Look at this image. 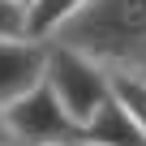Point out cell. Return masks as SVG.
I'll return each mask as SVG.
<instances>
[{
	"mask_svg": "<svg viewBox=\"0 0 146 146\" xmlns=\"http://www.w3.org/2000/svg\"><path fill=\"white\" fill-rule=\"evenodd\" d=\"M56 43L90 56L108 73L146 78V0H90Z\"/></svg>",
	"mask_w": 146,
	"mask_h": 146,
	"instance_id": "6da1fadb",
	"label": "cell"
},
{
	"mask_svg": "<svg viewBox=\"0 0 146 146\" xmlns=\"http://www.w3.org/2000/svg\"><path fill=\"white\" fill-rule=\"evenodd\" d=\"M47 86L56 90V99L69 108V116L86 125L116 90H112V73L103 64H95L90 56L73 52L64 43H47Z\"/></svg>",
	"mask_w": 146,
	"mask_h": 146,
	"instance_id": "7a4b0ae2",
	"label": "cell"
},
{
	"mask_svg": "<svg viewBox=\"0 0 146 146\" xmlns=\"http://www.w3.org/2000/svg\"><path fill=\"white\" fill-rule=\"evenodd\" d=\"M5 120L17 146H82V125L69 116V108L56 99L47 82L13 108H5Z\"/></svg>",
	"mask_w": 146,
	"mask_h": 146,
	"instance_id": "3957f363",
	"label": "cell"
},
{
	"mask_svg": "<svg viewBox=\"0 0 146 146\" xmlns=\"http://www.w3.org/2000/svg\"><path fill=\"white\" fill-rule=\"evenodd\" d=\"M47 82V43L9 39L0 43V108H13Z\"/></svg>",
	"mask_w": 146,
	"mask_h": 146,
	"instance_id": "277c9868",
	"label": "cell"
},
{
	"mask_svg": "<svg viewBox=\"0 0 146 146\" xmlns=\"http://www.w3.org/2000/svg\"><path fill=\"white\" fill-rule=\"evenodd\" d=\"M82 146H146V133L137 116L112 95L86 125H82Z\"/></svg>",
	"mask_w": 146,
	"mask_h": 146,
	"instance_id": "5b68a950",
	"label": "cell"
},
{
	"mask_svg": "<svg viewBox=\"0 0 146 146\" xmlns=\"http://www.w3.org/2000/svg\"><path fill=\"white\" fill-rule=\"evenodd\" d=\"M86 5H90V0H35V5H30V39L35 43H56V35Z\"/></svg>",
	"mask_w": 146,
	"mask_h": 146,
	"instance_id": "8992f818",
	"label": "cell"
},
{
	"mask_svg": "<svg viewBox=\"0 0 146 146\" xmlns=\"http://www.w3.org/2000/svg\"><path fill=\"white\" fill-rule=\"evenodd\" d=\"M112 90L116 99L137 116L142 133H146V78H137V73H112Z\"/></svg>",
	"mask_w": 146,
	"mask_h": 146,
	"instance_id": "52a82bcc",
	"label": "cell"
},
{
	"mask_svg": "<svg viewBox=\"0 0 146 146\" xmlns=\"http://www.w3.org/2000/svg\"><path fill=\"white\" fill-rule=\"evenodd\" d=\"M9 39H30V9L17 0H0V43Z\"/></svg>",
	"mask_w": 146,
	"mask_h": 146,
	"instance_id": "ba28073f",
	"label": "cell"
},
{
	"mask_svg": "<svg viewBox=\"0 0 146 146\" xmlns=\"http://www.w3.org/2000/svg\"><path fill=\"white\" fill-rule=\"evenodd\" d=\"M13 137H9V120H5V108H0V146H9Z\"/></svg>",
	"mask_w": 146,
	"mask_h": 146,
	"instance_id": "9c48e42d",
	"label": "cell"
},
{
	"mask_svg": "<svg viewBox=\"0 0 146 146\" xmlns=\"http://www.w3.org/2000/svg\"><path fill=\"white\" fill-rule=\"evenodd\" d=\"M17 5H26V9H30V5H35V0H17Z\"/></svg>",
	"mask_w": 146,
	"mask_h": 146,
	"instance_id": "30bf717a",
	"label": "cell"
},
{
	"mask_svg": "<svg viewBox=\"0 0 146 146\" xmlns=\"http://www.w3.org/2000/svg\"><path fill=\"white\" fill-rule=\"evenodd\" d=\"M9 146H17V142H9Z\"/></svg>",
	"mask_w": 146,
	"mask_h": 146,
	"instance_id": "8fae6325",
	"label": "cell"
}]
</instances>
